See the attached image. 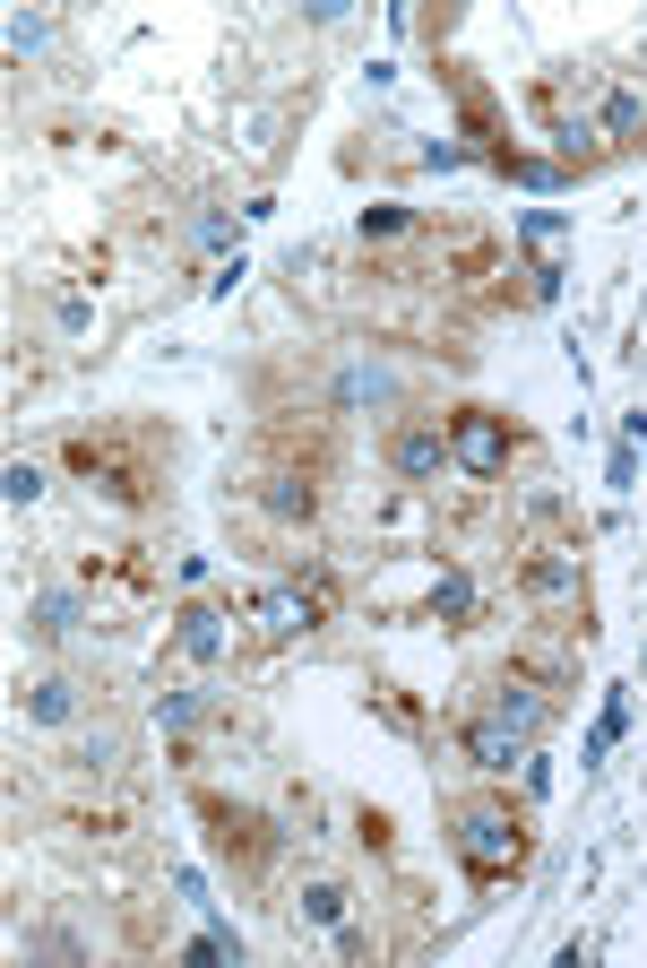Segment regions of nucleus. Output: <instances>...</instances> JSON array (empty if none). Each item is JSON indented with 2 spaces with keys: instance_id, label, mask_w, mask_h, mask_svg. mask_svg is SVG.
I'll use <instances>...</instances> for the list:
<instances>
[{
  "instance_id": "nucleus-9",
  "label": "nucleus",
  "mask_w": 647,
  "mask_h": 968,
  "mask_svg": "<svg viewBox=\"0 0 647 968\" xmlns=\"http://www.w3.org/2000/svg\"><path fill=\"white\" fill-rule=\"evenodd\" d=\"M35 493H44V476H35L26 459H17V468H9V501H35Z\"/></svg>"
},
{
  "instance_id": "nucleus-4",
  "label": "nucleus",
  "mask_w": 647,
  "mask_h": 968,
  "mask_svg": "<svg viewBox=\"0 0 647 968\" xmlns=\"http://www.w3.org/2000/svg\"><path fill=\"white\" fill-rule=\"evenodd\" d=\"M457 459L492 476V468H501V424H492V415H466V424H457Z\"/></svg>"
},
{
  "instance_id": "nucleus-6",
  "label": "nucleus",
  "mask_w": 647,
  "mask_h": 968,
  "mask_svg": "<svg viewBox=\"0 0 647 968\" xmlns=\"http://www.w3.org/2000/svg\"><path fill=\"white\" fill-rule=\"evenodd\" d=\"M303 908H312L320 925H345V891H337V882H312V891H303Z\"/></svg>"
},
{
  "instance_id": "nucleus-7",
  "label": "nucleus",
  "mask_w": 647,
  "mask_h": 968,
  "mask_svg": "<svg viewBox=\"0 0 647 968\" xmlns=\"http://www.w3.org/2000/svg\"><path fill=\"white\" fill-rule=\"evenodd\" d=\"M26 718H70V683H35V701H26Z\"/></svg>"
},
{
  "instance_id": "nucleus-1",
  "label": "nucleus",
  "mask_w": 647,
  "mask_h": 968,
  "mask_svg": "<svg viewBox=\"0 0 647 968\" xmlns=\"http://www.w3.org/2000/svg\"><path fill=\"white\" fill-rule=\"evenodd\" d=\"M457 856H466V873H475V882H501V873H518L527 839H518V822H510L501 804H475V813L457 822Z\"/></svg>"
},
{
  "instance_id": "nucleus-3",
  "label": "nucleus",
  "mask_w": 647,
  "mask_h": 968,
  "mask_svg": "<svg viewBox=\"0 0 647 968\" xmlns=\"http://www.w3.org/2000/svg\"><path fill=\"white\" fill-rule=\"evenodd\" d=\"M216 649H224V614L191 605V614H182V631H173V657H216Z\"/></svg>"
},
{
  "instance_id": "nucleus-2",
  "label": "nucleus",
  "mask_w": 647,
  "mask_h": 968,
  "mask_svg": "<svg viewBox=\"0 0 647 968\" xmlns=\"http://www.w3.org/2000/svg\"><path fill=\"white\" fill-rule=\"evenodd\" d=\"M466 752H475L484 770H510V761H518V726H510V718H484V726H466Z\"/></svg>"
},
{
  "instance_id": "nucleus-5",
  "label": "nucleus",
  "mask_w": 647,
  "mask_h": 968,
  "mask_svg": "<svg viewBox=\"0 0 647 968\" xmlns=\"http://www.w3.org/2000/svg\"><path fill=\"white\" fill-rule=\"evenodd\" d=\"M398 468H406V476H431V468H440V433H406V441H398Z\"/></svg>"
},
{
  "instance_id": "nucleus-8",
  "label": "nucleus",
  "mask_w": 647,
  "mask_h": 968,
  "mask_svg": "<svg viewBox=\"0 0 647 968\" xmlns=\"http://www.w3.org/2000/svg\"><path fill=\"white\" fill-rule=\"evenodd\" d=\"M406 226H415V217H406V208H363V242H371V234L389 242V234H406Z\"/></svg>"
}]
</instances>
